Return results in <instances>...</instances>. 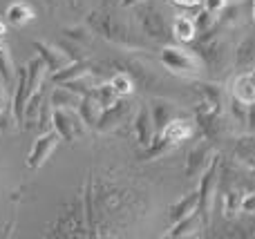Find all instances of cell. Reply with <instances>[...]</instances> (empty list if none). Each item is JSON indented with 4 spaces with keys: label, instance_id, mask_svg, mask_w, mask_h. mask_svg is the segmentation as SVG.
Segmentation results:
<instances>
[{
    "label": "cell",
    "instance_id": "6da1fadb",
    "mask_svg": "<svg viewBox=\"0 0 255 239\" xmlns=\"http://www.w3.org/2000/svg\"><path fill=\"white\" fill-rule=\"evenodd\" d=\"M90 25L94 27V31H99L110 43L124 45V47H136V45H141L136 40V36L132 34V29L128 27V22L121 16H117L115 11H108V9H99L97 11L94 9L90 13Z\"/></svg>",
    "mask_w": 255,
    "mask_h": 239
},
{
    "label": "cell",
    "instance_id": "7a4b0ae2",
    "mask_svg": "<svg viewBox=\"0 0 255 239\" xmlns=\"http://www.w3.org/2000/svg\"><path fill=\"white\" fill-rule=\"evenodd\" d=\"M159 61L166 70H170L177 76H188V79H197L204 74V63L199 58L197 52H190V49L181 47V45H172L166 43L159 52Z\"/></svg>",
    "mask_w": 255,
    "mask_h": 239
},
{
    "label": "cell",
    "instance_id": "3957f363",
    "mask_svg": "<svg viewBox=\"0 0 255 239\" xmlns=\"http://www.w3.org/2000/svg\"><path fill=\"white\" fill-rule=\"evenodd\" d=\"M136 22H139L141 31H143L148 38L159 40V43H170L172 36V22L166 20L163 11L157 4H150L148 0L141 4H136Z\"/></svg>",
    "mask_w": 255,
    "mask_h": 239
},
{
    "label": "cell",
    "instance_id": "277c9868",
    "mask_svg": "<svg viewBox=\"0 0 255 239\" xmlns=\"http://www.w3.org/2000/svg\"><path fill=\"white\" fill-rule=\"evenodd\" d=\"M197 54L202 58L204 67H208V72H213L215 76L229 67V45L222 36H202V40L197 43Z\"/></svg>",
    "mask_w": 255,
    "mask_h": 239
},
{
    "label": "cell",
    "instance_id": "5b68a950",
    "mask_svg": "<svg viewBox=\"0 0 255 239\" xmlns=\"http://www.w3.org/2000/svg\"><path fill=\"white\" fill-rule=\"evenodd\" d=\"M52 130H56L63 141L72 143L83 137L88 125L83 123L79 110L74 107H52Z\"/></svg>",
    "mask_w": 255,
    "mask_h": 239
},
{
    "label": "cell",
    "instance_id": "8992f818",
    "mask_svg": "<svg viewBox=\"0 0 255 239\" xmlns=\"http://www.w3.org/2000/svg\"><path fill=\"white\" fill-rule=\"evenodd\" d=\"M217 170H220V157H213V161L208 163V168L202 172L199 177V186H197V195H199V206H197V213L202 215V222L208 224V213H211V206H213V192L217 188Z\"/></svg>",
    "mask_w": 255,
    "mask_h": 239
},
{
    "label": "cell",
    "instance_id": "52a82bcc",
    "mask_svg": "<svg viewBox=\"0 0 255 239\" xmlns=\"http://www.w3.org/2000/svg\"><path fill=\"white\" fill-rule=\"evenodd\" d=\"M61 143V137H58L56 130H49V132H43L38 139L34 141L29 155H27V165L31 170H38L47 163V159L52 157V152L56 150V146Z\"/></svg>",
    "mask_w": 255,
    "mask_h": 239
},
{
    "label": "cell",
    "instance_id": "ba28073f",
    "mask_svg": "<svg viewBox=\"0 0 255 239\" xmlns=\"http://www.w3.org/2000/svg\"><path fill=\"white\" fill-rule=\"evenodd\" d=\"M34 49L38 52V56L45 61V65H47V72L49 74H54V72L63 70L65 65H70L74 58L70 56V54L65 52V49H61L58 45H52L47 43V40H34Z\"/></svg>",
    "mask_w": 255,
    "mask_h": 239
},
{
    "label": "cell",
    "instance_id": "9c48e42d",
    "mask_svg": "<svg viewBox=\"0 0 255 239\" xmlns=\"http://www.w3.org/2000/svg\"><path fill=\"white\" fill-rule=\"evenodd\" d=\"M132 132H134V139L141 148H148L152 143L154 134H157V128H154V121L152 114H150V107L148 105H141L136 110L134 119H132Z\"/></svg>",
    "mask_w": 255,
    "mask_h": 239
},
{
    "label": "cell",
    "instance_id": "30bf717a",
    "mask_svg": "<svg viewBox=\"0 0 255 239\" xmlns=\"http://www.w3.org/2000/svg\"><path fill=\"white\" fill-rule=\"evenodd\" d=\"M215 152H213L211 143L208 141H199L193 150L188 152V159H186V177L195 179L208 168V163L213 161Z\"/></svg>",
    "mask_w": 255,
    "mask_h": 239
},
{
    "label": "cell",
    "instance_id": "8fae6325",
    "mask_svg": "<svg viewBox=\"0 0 255 239\" xmlns=\"http://www.w3.org/2000/svg\"><path fill=\"white\" fill-rule=\"evenodd\" d=\"M159 134H161L166 141H170L172 146H179V143L188 141V139L195 134V121L184 119V116H175V119H170L166 125H163Z\"/></svg>",
    "mask_w": 255,
    "mask_h": 239
},
{
    "label": "cell",
    "instance_id": "7c38bea8",
    "mask_svg": "<svg viewBox=\"0 0 255 239\" xmlns=\"http://www.w3.org/2000/svg\"><path fill=\"white\" fill-rule=\"evenodd\" d=\"M128 116H130V103L121 96L115 105H110V107H106V110H103L97 130H99V132H110V130L119 128L121 123H126Z\"/></svg>",
    "mask_w": 255,
    "mask_h": 239
},
{
    "label": "cell",
    "instance_id": "4fadbf2b",
    "mask_svg": "<svg viewBox=\"0 0 255 239\" xmlns=\"http://www.w3.org/2000/svg\"><path fill=\"white\" fill-rule=\"evenodd\" d=\"M255 65V34H247V38L235 49L233 67L238 72H251Z\"/></svg>",
    "mask_w": 255,
    "mask_h": 239
},
{
    "label": "cell",
    "instance_id": "5bb4252c",
    "mask_svg": "<svg viewBox=\"0 0 255 239\" xmlns=\"http://www.w3.org/2000/svg\"><path fill=\"white\" fill-rule=\"evenodd\" d=\"M197 206H199V195H197V188H195V190H190L188 195H184L179 201H175V204L168 208V219H170V224L197 213Z\"/></svg>",
    "mask_w": 255,
    "mask_h": 239
},
{
    "label": "cell",
    "instance_id": "9a60e30c",
    "mask_svg": "<svg viewBox=\"0 0 255 239\" xmlns=\"http://www.w3.org/2000/svg\"><path fill=\"white\" fill-rule=\"evenodd\" d=\"M90 72H92V63L81 58V61H72L70 65H65L63 70L49 74V79H52L54 85H63V83H67V80H74V79H79V76L90 74Z\"/></svg>",
    "mask_w": 255,
    "mask_h": 239
},
{
    "label": "cell",
    "instance_id": "2e32d148",
    "mask_svg": "<svg viewBox=\"0 0 255 239\" xmlns=\"http://www.w3.org/2000/svg\"><path fill=\"white\" fill-rule=\"evenodd\" d=\"M76 110H79L81 119H83V123L88 125L90 130H97L99 119H101V114H103V107H101V103L92 96V94L81 96V103H79V107H76Z\"/></svg>",
    "mask_w": 255,
    "mask_h": 239
},
{
    "label": "cell",
    "instance_id": "e0dca14e",
    "mask_svg": "<svg viewBox=\"0 0 255 239\" xmlns=\"http://www.w3.org/2000/svg\"><path fill=\"white\" fill-rule=\"evenodd\" d=\"M172 36H175L179 43H195L197 40V25L190 16L179 13V16L172 18Z\"/></svg>",
    "mask_w": 255,
    "mask_h": 239
},
{
    "label": "cell",
    "instance_id": "ac0fdd59",
    "mask_svg": "<svg viewBox=\"0 0 255 239\" xmlns=\"http://www.w3.org/2000/svg\"><path fill=\"white\" fill-rule=\"evenodd\" d=\"M202 226H204L202 215L193 213V215H188V217L172 224L170 231L166 233V237H193V235H197V231H202Z\"/></svg>",
    "mask_w": 255,
    "mask_h": 239
},
{
    "label": "cell",
    "instance_id": "d6986e66",
    "mask_svg": "<svg viewBox=\"0 0 255 239\" xmlns=\"http://www.w3.org/2000/svg\"><path fill=\"white\" fill-rule=\"evenodd\" d=\"M4 20L9 22V25H13V27H25V25H29L31 20L36 18V13H34V9L29 7L27 2H22V0H16V2H11L7 7V11H4Z\"/></svg>",
    "mask_w": 255,
    "mask_h": 239
},
{
    "label": "cell",
    "instance_id": "ffe728a7",
    "mask_svg": "<svg viewBox=\"0 0 255 239\" xmlns=\"http://www.w3.org/2000/svg\"><path fill=\"white\" fill-rule=\"evenodd\" d=\"M231 96H235L238 101L247 103V105H249V103H255V79H253V76L247 74V72H242V74L233 80Z\"/></svg>",
    "mask_w": 255,
    "mask_h": 239
},
{
    "label": "cell",
    "instance_id": "44dd1931",
    "mask_svg": "<svg viewBox=\"0 0 255 239\" xmlns=\"http://www.w3.org/2000/svg\"><path fill=\"white\" fill-rule=\"evenodd\" d=\"M150 114H152V121H154V128H157V132H161V128L168 123L170 119H175V105H172L170 101H163V98H154L152 103H150Z\"/></svg>",
    "mask_w": 255,
    "mask_h": 239
},
{
    "label": "cell",
    "instance_id": "7402d4cb",
    "mask_svg": "<svg viewBox=\"0 0 255 239\" xmlns=\"http://www.w3.org/2000/svg\"><path fill=\"white\" fill-rule=\"evenodd\" d=\"M79 103H81V94L72 92L65 85H56L52 89V94H49V105L52 107H74L76 110Z\"/></svg>",
    "mask_w": 255,
    "mask_h": 239
},
{
    "label": "cell",
    "instance_id": "603a6c76",
    "mask_svg": "<svg viewBox=\"0 0 255 239\" xmlns=\"http://www.w3.org/2000/svg\"><path fill=\"white\" fill-rule=\"evenodd\" d=\"M16 65L11 61V52H9V45L7 40H0V76L4 79L7 87L11 83H16Z\"/></svg>",
    "mask_w": 255,
    "mask_h": 239
},
{
    "label": "cell",
    "instance_id": "cb8c5ba5",
    "mask_svg": "<svg viewBox=\"0 0 255 239\" xmlns=\"http://www.w3.org/2000/svg\"><path fill=\"white\" fill-rule=\"evenodd\" d=\"M63 36L74 45H90L94 38L92 29L88 25H67V27H63Z\"/></svg>",
    "mask_w": 255,
    "mask_h": 239
},
{
    "label": "cell",
    "instance_id": "d4e9b609",
    "mask_svg": "<svg viewBox=\"0 0 255 239\" xmlns=\"http://www.w3.org/2000/svg\"><path fill=\"white\" fill-rule=\"evenodd\" d=\"M90 94H92V96L97 98L99 103H101L103 110H106V107H110V105H115V103L121 98L119 94L115 92V87H112L110 80H108V83H97V85L92 87V92H90Z\"/></svg>",
    "mask_w": 255,
    "mask_h": 239
},
{
    "label": "cell",
    "instance_id": "484cf974",
    "mask_svg": "<svg viewBox=\"0 0 255 239\" xmlns=\"http://www.w3.org/2000/svg\"><path fill=\"white\" fill-rule=\"evenodd\" d=\"M110 83H112V87H115V92L124 98H128L134 92V79H132L130 72H117L110 79Z\"/></svg>",
    "mask_w": 255,
    "mask_h": 239
},
{
    "label": "cell",
    "instance_id": "4316f807",
    "mask_svg": "<svg viewBox=\"0 0 255 239\" xmlns=\"http://www.w3.org/2000/svg\"><path fill=\"white\" fill-rule=\"evenodd\" d=\"M193 20H195V25H197V34H204V36H206V34H211V31H213V27L217 25V16H213V13H208L204 7L199 9V13L193 18Z\"/></svg>",
    "mask_w": 255,
    "mask_h": 239
},
{
    "label": "cell",
    "instance_id": "83f0119b",
    "mask_svg": "<svg viewBox=\"0 0 255 239\" xmlns=\"http://www.w3.org/2000/svg\"><path fill=\"white\" fill-rule=\"evenodd\" d=\"M240 197H242V192L238 190H231L224 195V217H235V215L240 213Z\"/></svg>",
    "mask_w": 255,
    "mask_h": 239
},
{
    "label": "cell",
    "instance_id": "f1b7e54d",
    "mask_svg": "<svg viewBox=\"0 0 255 239\" xmlns=\"http://www.w3.org/2000/svg\"><path fill=\"white\" fill-rule=\"evenodd\" d=\"M240 213L253 217L255 215V192H244L240 197Z\"/></svg>",
    "mask_w": 255,
    "mask_h": 239
},
{
    "label": "cell",
    "instance_id": "f546056e",
    "mask_svg": "<svg viewBox=\"0 0 255 239\" xmlns=\"http://www.w3.org/2000/svg\"><path fill=\"white\" fill-rule=\"evenodd\" d=\"M226 4H229V0H202V7L213 16H220L226 9Z\"/></svg>",
    "mask_w": 255,
    "mask_h": 239
},
{
    "label": "cell",
    "instance_id": "4dcf8cb0",
    "mask_svg": "<svg viewBox=\"0 0 255 239\" xmlns=\"http://www.w3.org/2000/svg\"><path fill=\"white\" fill-rule=\"evenodd\" d=\"M247 130L255 134V103H249V114H247Z\"/></svg>",
    "mask_w": 255,
    "mask_h": 239
},
{
    "label": "cell",
    "instance_id": "1f68e13d",
    "mask_svg": "<svg viewBox=\"0 0 255 239\" xmlns=\"http://www.w3.org/2000/svg\"><path fill=\"white\" fill-rule=\"evenodd\" d=\"M177 7H186V9H193V7H202V0H172Z\"/></svg>",
    "mask_w": 255,
    "mask_h": 239
},
{
    "label": "cell",
    "instance_id": "d6a6232c",
    "mask_svg": "<svg viewBox=\"0 0 255 239\" xmlns=\"http://www.w3.org/2000/svg\"><path fill=\"white\" fill-rule=\"evenodd\" d=\"M145 2V0H121V7L124 9H130V7H136V4Z\"/></svg>",
    "mask_w": 255,
    "mask_h": 239
},
{
    "label": "cell",
    "instance_id": "836d02e7",
    "mask_svg": "<svg viewBox=\"0 0 255 239\" xmlns=\"http://www.w3.org/2000/svg\"><path fill=\"white\" fill-rule=\"evenodd\" d=\"M0 40H7V20L0 18Z\"/></svg>",
    "mask_w": 255,
    "mask_h": 239
},
{
    "label": "cell",
    "instance_id": "e575fe53",
    "mask_svg": "<svg viewBox=\"0 0 255 239\" xmlns=\"http://www.w3.org/2000/svg\"><path fill=\"white\" fill-rule=\"evenodd\" d=\"M43 2L47 4V9H54V7H56V0H43Z\"/></svg>",
    "mask_w": 255,
    "mask_h": 239
},
{
    "label": "cell",
    "instance_id": "d590c367",
    "mask_svg": "<svg viewBox=\"0 0 255 239\" xmlns=\"http://www.w3.org/2000/svg\"><path fill=\"white\" fill-rule=\"evenodd\" d=\"M251 18H253V22H255V0H251Z\"/></svg>",
    "mask_w": 255,
    "mask_h": 239
},
{
    "label": "cell",
    "instance_id": "8d00e7d4",
    "mask_svg": "<svg viewBox=\"0 0 255 239\" xmlns=\"http://www.w3.org/2000/svg\"><path fill=\"white\" fill-rule=\"evenodd\" d=\"M249 74H251V76H253V79H255V65H253V70H251V72H249Z\"/></svg>",
    "mask_w": 255,
    "mask_h": 239
},
{
    "label": "cell",
    "instance_id": "74e56055",
    "mask_svg": "<svg viewBox=\"0 0 255 239\" xmlns=\"http://www.w3.org/2000/svg\"><path fill=\"white\" fill-rule=\"evenodd\" d=\"M67 2H70V4H72V7H74V4H76V0H67Z\"/></svg>",
    "mask_w": 255,
    "mask_h": 239
}]
</instances>
